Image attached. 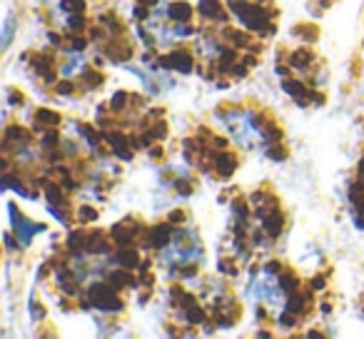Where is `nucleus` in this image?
Masks as SVG:
<instances>
[{"label": "nucleus", "mask_w": 364, "mask_h": 339, "mask_svg": "<svg viewBox=\"0 0 364 339\" xmlns=\"http://www.w3.org/2000/svg\"><path fill=\"white\" fill-rule=\"evenodd\" d=\"M223 125L232 135V140L237 145H242L245 150H262L264 147V132L259 127V122L255 120L252 112L232 110L228 115H223Z\"/></svg>", "instance_id": "nucleus-1"}, {"label": "nucleus", "mask_w": 364, "mask_h": 339, "mask_svg": "<svg viewBox=\"0 0 364 339\" xmlns=\"http://www.w3.org/2000/svg\"><path fill=\"white\" fill-rule=\"evenodd\" d=\"M203 257V249H200L198 242L193 244H182L180 237L170 244V247L162 252V259L165 262H172V264H188V262H195V259Z\"/></svg>", "instance_id": "nucleus-3"}, {"label": "nucleus", "mask_w": 364, "mask_h": 339, "mask_svg": "<svg viewBox=\"0 0 364 339\" xmlns=\"http://www.w3.org/2000/svg\"><path fill=\"white\" fill-rule=\"evenodd\" d=\"M11 36H13V16H8V21H6V33H3V45H8V43H11Z\"/></svg>", "instance_id": "nucleus-4"}, {"label": "nucleus", "mask_w": 364, "mask_h": 339, "mask_svg": "<svg viewBox=\"0 0 364 339\" xmlns=\"http://www.w3.org/2000/svg\"><path fill=\"white\" fill-rule=\"evenodd\" d=\"M252 299L269 309L272 314H279L284 309V294H282V287H279V279L274 277L269 269L259 272L252 282Z\"/></svg>", "instance_id": "nucleus-2"}]
</instances>
